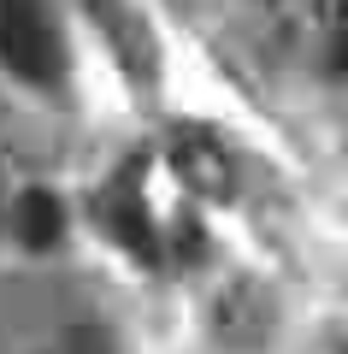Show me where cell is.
I'll use <instances>...</instances> for the list:
<instances>
[{"label":"cell","mask_w":348,"mask_h":354,"mask_svg":"<svg viewBox=\"0 0 348 354\" xmlns=\"http://www.w3.org/2000/svg\"><path fill=\"white\" fill-rule=\"evenodd\" d=\"M331 71L348 77V24H336V41H331Z\"/></svg>","instance_id":"obj_5"},{"label":"cell","mask_w":348,"mask_h":354,"mask_svg":"<svg viewBox=\"0 0 348 354\" xmlns=\"http://www.w3.org/2000/svg\"><path fill=\"white\" fill-rule=\"evenodd\" d=\"M100 230H107V236L118 242L125 254H136L142 266L160 260V236H154V218H148V207H142V195L130 189V183H118V189L100 195Z\"/></svg>","instance_id":"obj_3"},{"label":"cell","mask_w":348,"mask_h":354,"mask_svg":"<svg viewBox=\"0 0 348 354\" xmlns=\"http://www.w3.org/2000/svg\"><path fill=\"white\" fill-rule=\"evenodd\" d=\"M0 65L24 83L48 88L65 71V48L42 0H0Z\"/></svg>","instance_id":"obj_1"},{"label":"cell","mask_w":348,"mask_h":354,"mask_svg":"<svg viewBox=\"0 0 348 354\" xmlns=\"http://www.w3.org/2000/svg\"><path fill=\"white\" fill-rule=\"evenodd\" d=\"M12 230H18V242H24V248H53V242L65 236V207H59V195L30 189L24 201H18Z\"/></svg>","instance_id":"obj_4"},{"label":"cell","mask_w":348,"mask_h":354,"mask_svg":"<svg viewBox=\"0 0 348 354\" xmlns=\"http://www.w3.org/2000/svg\"><path fill=\"white\" fill-rule=\"evenodd\" d=\"M324 24H348V0H313Z\"/></svg>","instance_id":"obj_6"},{"label":"cell","mask_w":348,"mask_h":354,"mask_svg":"<svg viewBox=\"0 0 348 354\" xmlns=\"http://www.w3.org/2000/svg\"><path fill=\"white\" fill-rule=\"evenodd\" d=\"M172 171L201 201H230L237 195V165H230V153H224V142L212 130H195V124L177 130L172 136Z\"/></svg>","instance_id":"obj_2"}]
</instances>
